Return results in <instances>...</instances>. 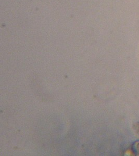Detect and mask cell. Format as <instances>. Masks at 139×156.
<instances>
[{"label": "cell", "mask_w": 139, "mask_h": 156, "mask_svg": "<svg viewBox=\"0 0 139 156\" xmlns=\"http://www.w3.org/2000/svg\"><path fill=\"white\" fill-rule=\"evenodd\" d=\"M133 151L134 154H139V140L136 141L133 145Z\"/></svg>", "instance_id": "cell-1"}]
</instances>
